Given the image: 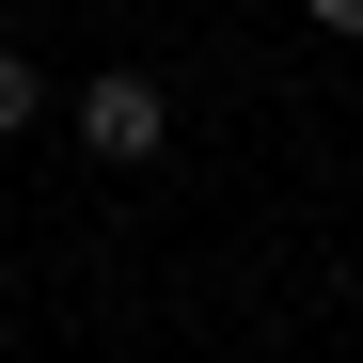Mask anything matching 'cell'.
Segmentation results:
<instances>
[{"label": "cell", "mask_w": 363, "mask_h": 363, "mask_svg": "<svg viewBox=\"0 0 363 363\" xmlns=\"http://www.w3.org/2000/svg\"><path fill=\"white\" fill-rule=\"evenodd\" d=\"M48 111H64V95H48V64H32V48H0V143H32Z\"/></svg>", "instance_id": "7a4b0ae2"}, {"label": "cell", "mask_w": 363, "mask_h": 363, "mask_svg": "<svg viewBox=\"0 0 363 363\" xmlns=\"http://www.w3.org/2000/svg\"><path fill=\"white\" fill-rule=\"evenodd\" d=\"M300 16H316V32H347V48H363V0H300Z\"/></svg>", "instance_id": "3957f363"}, {"label": "cell", "mask_w": 363, "mask_h": 363, "mask_svg": "<svg viewBox=\"0 0 363 363\" xmlns=\"http://www.w3.org/2000/svg\"><path fill=\"white\" fill-rule=\"evenodd\" d=\"M64 127H79V158H111V174H143V158L174 143V95H158L143 64H95V79L64 95Z\"/></svg>", "instance_id": "6da1fadb"}, {"label": "cell", "mask_w": 363, "mask_h": 363, "mask_svg": "<svg viewBox=\"0 0 363 363\" xmlns=\"http://www.w3.org/2000/svg\"><path fill=\"white\" fill-rule=\"evenodd\" d=\"M0 316H16V269H0Z\"/></svg>", "instance_id": "277c9868"}]
</instances>
